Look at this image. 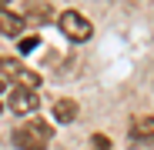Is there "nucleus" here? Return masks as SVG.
Returning <instances> with one entry per match:
<instances>
[{"instance_id":"20e7f679","label":"nucleus","mask_w":154,"mask_h":150,"mask_svg":"<svg viewBox=\"0 0 154 150\" xmlns=\"http://www.w3.org/2000/svg\"><path fill=\"white\" fill-rule=\"evenodd\" d=\"M20 30H23V17H17L7 7H0V34H4V37H17Z\"/></svg>"},{"instance_id":"6e6552de","label":"nucleus","mask_w":154,"mask_h":150,"mask_svg":"<svg viewBox=\"0 0 154 150\" xmlns=\"http://www.w3.org/2000/svg\"><path fill=\"white\" fill-rule=\"evenodd\" d=\"M30 47H37V37H27V40L20 43V50H30Z\"/></svg>"},{"instance_id":"9b49d317","label":"nucleus","mask_w":154,"mask_h":150,"mask_svg":"<svg viewBox=\"0 0 154 150\" xmlns=\"http://www.w3.org/2000/svg\"><path fill=\"white\" fill-rule=\"evenodd\" d=\"M0 110H4V104H0Z\"/></svg>"},{"instance_id":"0eeeda50","label":"nucleus","mask_w":154,"mask_h":150,"mask_svg":"<svg viewBox=\"0 0 154 150\" xmlns=\"http://www.w3.org/2000/svg\"><path fill=\"white\" fill-rule=\"evenodd\" d=\"M94 147H97V150H111V140H104V137H94Z\"/></svg>"},{"instance_id":"39448f33","label":"nucleus","mask_w":154,"mask_h":150,"mask_svg":"<svg viewBox=\"0 0 154 150\" xmlns=\"http://www.w3.org/2000/svg\"><path fill=\"white\" fill-rule=\"evenodd\" d=\"M131 137L137 140H154V117H137L131 123Z\"/></svg>"},{"instance_id":"1a4fd4ad","label":"nucleus","mask_w":154,"mask_h":150,"mask_svg":"<svg viewBox=\"0 0 154 150\" xmlns=\"http://www.w3.org/2000/svg\"><path fill=\"white\" fill-rule=\"evenodd\" d=\"M4 87H7V80H4V77H0V90H4Z\"/></svg>"},{"instance_id":"7ed1b4c3","label":"nucleus","mask_w":154,"mask_h":150,"mask_svg":"<svg viewBox=\"0 0 154 150\" xmlns=\"http://www.w3.org/2000/svg\"><path fill=\"white\" fill-rule=\"evenodd\" d=\"M7 104H10V110H14V113L27 117V113H34V110L40 107V100H37V90L14 87V90H10V97H7Z\"/></svg>"},{"instance_id":"f03ea898","label":"nucleus","mask_w":154,"mask_h":150,"mask_svg":"<svg viewBox=\"0 0 154 150\" xmlns=\"http://www.w3.org/2000/svg\"><path fill=\"white\" fill-rule=\"evenodd\" d=\"M57 27H60V34H64L67 40H74V43H84V40H91V34H94L91 20H87L84 13H77V10H64V13L57 17Z\"/></svg>"},{"instance_id":"f257e3e1","label":"nucleus","mask_w":154,"mask_h":150,"mask_svg":"<svg viewBox=\"0 0 154 150\" xmlns=\"http://www.w3.org/2000/svg\"><path fill=\"white\" fill-rule=\"evenodd\" d=\"M50 137H54V130L44 120H27L20 127H14V134H10L14 147H20V150H44L50 143Z\"/></svg>"},{"instance_id":"423d86ee","label":"nucleus","mask_w":154,"mask_h":150,"mask_svg":"<svg viewBox=\"0 0 154 150\" xmlns=\"http://www.w3.org/2000/svg\"><path fill=\"white\" fill-rule=\"evenodd\" d=\"M74 117H77V104H74V100L64 97V100L54 104V120H57V123H70Z\"/></svg>"},{"instance_id":"9d476101","label":"nucleus","mask_w":154,"mask_h":150,"mask_svg":"<svg viewBox=\"0 0 154 150\" xmlns=\"http://www.w3.org/2000/svg\"><path fill=\"white\" fill-rule=\"evenodd\" d=\"M0 7H7V0H0Z\"/></svg>"}]
</instances>
